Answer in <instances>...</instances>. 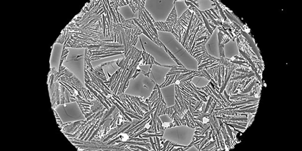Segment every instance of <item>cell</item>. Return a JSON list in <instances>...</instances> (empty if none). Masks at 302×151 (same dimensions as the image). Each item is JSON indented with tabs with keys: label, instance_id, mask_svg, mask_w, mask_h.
<instances>
[{
	"label": "cell",
	"instance_id": "obj_1",
	"mask_svg": "<svg viewBox=\"0 0 302 151\" xmlns=\"http://www.w3.org/2000/svg\"><path fill=\"white\" fill-rule=\"evenodd\" d=\"M167 129L164 134V137L168 140L184 146L189 145L192 142L195 129L186 125H181Z\"/></svg>",
	"mask_w": 302,
	"mask_h": 151
},
{
	"label": "cell",
	"instance_id": "obj_2",
	"mask_svg": "<svg viewBox=\"0 0 302 151\" xmlns=\"http://www.w3.org/2000/svg\"><path fill=\"white\" fill-rule=\"evenodd\" d=\"M54 110L63 124L86 119L75 101L59 104L54 108Z\"/></svg>",
	"mask_w": 302,
	"mask_h": 151
},
{
	"label": "cell",
	"instance_id": "obj_3",
	"mask_svg": "<svg viewBox=\"0 0 302 151\" xmlns=\"http://www.w3.org/2000/svg\"><path fill=\"white\" fill-rule=\"evenodd\" d=\"M218 29L216 28L205 44L207 53L214 57L219 58L220 56Z\"/></svg>",
	"mask_w": 302,
	"mask_h": 151
},
{
	"label": "cell",
	"instance_id": "obj_4",
	"mask_svg": "<svg viewBox=\"0 0 302 151\" xmlns=\"http://www.w3.org/2000/svg\"><path fill=\"white\" fill-rule=\"evenodd\" d=\"M224 53L225 57L230 58L239 55V49L236 41L230 40L224 45Z\"/></svg>",
	"mask_w": 302,
	"mask_h": 151
},
{
	"label": "cell",
	"instance_id": "obj_5",
	"mask_svg": "<svg viewBox=\"0 0 302 151\" xmlns=\"http://www.w3.org/2000/svg\"><path fill=\"white\" fill-rule=\"evenodd\" d=\"M193 83L196 86L199 88L204 87L207 86L209 83L208 79L202 77L195 76L191 80Z\"/></svg>",
	"mask_w": 302,
	"mask_h": 151
},
{
	"label": "cell",
	"instance_id": "obj_6",
	"mask_svg": "<svg viewBox=\"0 0 302 151\" xmlns=\"http://www.w3.org/2000/svg\"><path fill=\"white\" fill-rule=\"evenodd\" d=\"M197 2L198 4V9L201 11H205L214 7V2L210 0H198Z\"/></svg>",
	"mask_w": 302,
	"mask_h": 151
}]
</instances>
